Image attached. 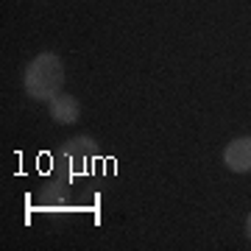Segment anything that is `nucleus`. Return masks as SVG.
<instances>
[{
  "label": "nucleus",
  "mask_w": 251,
  "mask_h": 251,
  "mask_svg": "<svg viewBox=\"0 0 251 251\" xmlns=\"http://www.w3.org/2000/svg\"><path fill=\"white\" fill-rule=\"evenodd\" d=\"M23 87H25L28 98L34 100H50L56 98L64 87V64L62 59L50 50L34 56L23 73Z\"/></svg>",
  "instance_id": "1"
},
{
  "label": "nucleus",
  "mask_w": 251,
  "mask_h": 251,
  "mask_svg": "<svg viewBox=\"0 0 251 251\" xmlns=\"http://www.w3.org/2000/svg\"><path fill=\"white\" fill-rule=\"evenodd\" d=\"M48 112H50V117L56 123L70 126L81 117V103H78V98H73L70 92H59L56 98L48 100Z\"/></svg>",
  "instance_id": "3"
},
{
  "label": "nucleus",
  "mask_w": 251,
  "mask_h": 251,
  "mask_svg": "<svg viewBox=\"0 0 251 251\" xmlns=\"http://www.w3.org/2000/svg\"><path fill=\"white\" fill-rule=\"evenodd\" d=\"M246 234H249V240H251V212H249V218H246Z\"/></svg>",
  "instance_id": "4"
},
{
  "label": "nucleus",
  "mask_w": 251,
  "mask_h": 251,
  "mask_svg": "<svg viewBox=\"0 0 251 251\" xmlns=\"http://www.w3.org/2000/svg\"><path fill=\"white\" fill-rule=\"evenodd\" d=\"M224 165L232 173H251V134L234 137L224 148Z\"/></svg>",
  "instance_id": "2"
}]
</instances>
